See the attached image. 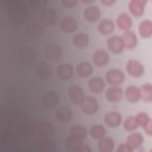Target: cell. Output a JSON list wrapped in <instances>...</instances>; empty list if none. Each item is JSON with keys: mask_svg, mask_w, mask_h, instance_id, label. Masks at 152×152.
<instances>
[{"mask_svg": "<svg viewBox=\"0 0 152 152\" xmlns=\"http://www.w3.org/2000/svg\"><path fill=\"white\" fill-rule=\"evenodd\" d=\"M82 2L84 3H91V2H93V1H83Z\"/></svg>", "mask_w": 152, "mask_h": 152, "instance_id": "43", "label": "cell"}, {"mask_svg": "<svg viewBox=\"0 0 152 152\" xmlns=\"http://www.w3.org/2000/svg\"><path fill=\"white\" fill-rule=\"evenodd\" d=\"M45 54L48 59L56 60L60 58L62 54V49L58 45L49 44L45 48Z\"/></svg>", "mask_w": 152, "mask_h": 152, "instance_id": "18", "label": "cell"}, {"mask_svg": "<svg viewBox=\"0 0 152 152\" xmlns=\"http://www.w3.org/2000/svg\"><path fill=\"white\" fill-rule=\"evenodd\" d=\"M84 19L89 23L97 21L100 17V11L96 6H90L85 9L83 12Z\"/></svg>", "mask_w": 152, "mask_h": 152, "instance_id": "16", "label": "cell"}, {"mask_svg": "<svg viewBox=\"0 0 152 152\" xmlns=\"http://www.w3.org/2000/svg\"><path fill=\"white\" fill-rule=\"evenodd\" d=\"M93 71V67L88 62H81L79 63L76 67V72L77 75L81 78L89 77L91 75Z\"/></svg>", "mask_w": 152, "mask_h": 152, "instance_id": "24", "label": "cell"}, {"mask_svg": "<svg viewBox=\"0 0 152 152\" xmlns=\"http://www.w3.org/2000/svg\"><path fill=\"white\" fill-rule=\"evenodd\" d=\"M106 80L108 84L113 86H117L122 83L125 80L124 72L118 69H111L106 74Z\"/></svg>", "mask_w": 152, "mask_h": 152, "instance_id": "2", "label": "cell"}, {"mask_svg": "<svg viewBox=\"0 0 152 152\" xmlns=\"http://www.w3.org/2000/svg\"><path fill=\"white\" fill-rule=\"evenodd\" d=\"M64 146L66 150L73 152H90L89 147L81 142V140L76 139L71 136L68 137L65 141Z\"/></svg>", "mask_w": 152, "mask_h": 152, "instance_id": "1", "label": "cell"}, {"mask_svg": "<svg viewBox=\"0 0 152 152\" xmlns=\"http://www.w3.org/2000/svg\"><path fill=\"white\" fill-rule=\"evenodd\" d=\"M105 96L106 99L109 102H118L122 98L123 90L118 86H112L106 90Z\"/></svg>", "mask_w": 152, "mask_h": 152, "instance_id": "12", "label": "cell"}, {"mask_svg": "<svg viewBox=\"0 0 152 152\" xmlns=\"http://www.w3.org/2000/svg\"><path fill=\"white\" fill-rule=\"evenodd\" d=\"M93 61L96 66L103 67L108 64L109 55L104 50H97L93 55Z\"/></svg>", "mask_w": 152, "mask_h": 152, "instance_id": "10", "label": "cell"}, {"mask_svg": "<svg viewBox=\"0 0 152 152\" xmlns=\"http://www.w3.org/2000/svg\"><path fill=\"white\" fill-rule=\"evenodd\" d=\"M106 130L103 125L96 124L91 126L90 130L91 137L94 140H99L105 135Z\"/></svg>", "mask_w": 152, "mask_h": 152, "instance_id": "33", "label": "cell"}, {"mask_svg": "<svg viewBox=\"0 0 152 152\" xmlns=\"http://www.w3.org/2000/svg\"><path fill=\"white\" fill-rule=\"evenodd\" d=\"M126 69L131 76L135 78L141 77L144 72V66L135 59H130L128 61Z\"/></svg>", "mask_w": 152, "mask_h": 152, "instance_id": "3", "label": "cell"}, {"mask_svg": "<svg viewBox=\"0 0 152 152\" xmlns=\"http://www.w3.org/2000/svg\"><path fill=\"white\" fill-rule=\"evenodd\" d=\"M52 74V69L49 64L45 62L37 64L36 68V74L39 78L46 80L51 76Z\"/></svg>", "mask_w": 152, "mask_h": 152, "instance_id": "14", "label": "cell"}, {"mask_svg": "<svg viewBox=\"0 0 152 152\" xmlns=\"http://www.w3.org/2000/svg\"><path fill=\"white\" fill-rule=\"evenodd\" d=\"M38 147L41 151H49L55 148V143L52 140L46 138L39 142Z\"/></svg>", "mask_w": 152, "mask_h": 152, "instance_id": "35", "label": "cell"}, {"mask_svg": "<svg viewBox=\"0 0 152 152\" xmlns=\"http://www.w3.org/2000/svg\"><path fill=\"white\" fill-rule=\"evenodd\" d=\"M68 93L71 101L77 105L80 104L85 98L82 89L78 86L73 85L69 87Z\"/></svg>", "mask_w": 152, "mask_h": 152, "instance_id": "6", "label": "cell"}, {"mask_svg": "<svg viewBox=\"0 0 152 152\" xmlns=\"http://www.w3.org/2000/svg\"><path fill=\"white\" fill-rule=\"evenodd\" d=\"M27 34L31 39L39 38L42 34V28L36 23L30 24L26 29Z\"/></svg>", "mask_w": 152, "mask_h": 152, "instance_id": "32", "label": "cell"}, {"mask_svg": "<svg viewBox=\"0 0 152 152\" xmlns=\"http://www.w3.org/2000/svg\"><path fill=\"white\" fill-rule=\"evenodd\" d=\"M144 129L145 132V133L148 135L149 136H151L152 135V121L151 120L150 121V122L145 125L144 127Z\"/></svg>", "mask_w": 152, "mask_h": 152, "instance_id": "41", "label": "cell"}, {"mask_svg": "<svg viewBox=\"0 0 152 152\" xmlns=\"http://www.w3.org/2000/svg\"><path fill=\"white\" fill-rule=\"evenodd\" d=\"M80 107L84 113L91 115L97 112L99 105L97 100L94 98L92 97H87L84 98L80 104Z\"/></svg>", "mask_w": 152, "mask_h": 152, "instance_id": "4", "label": "cell"}, {"mask_svg": "<svg viewBox=\"0 0 152 152\" xmlns=\"http://www.w3.org/2000/svg\"><path fill=\"white\" fill-rule=\"evenodd\" d=\"M56 119L61 122H67L72 118V110L68 107L60 106L55 110Z\"/></svg>", "mask_w": 152, "mask_h": 152, "instance_id": "19", "label": "cell"}, {"mask_svg": "<svg viewBox=\"0 0 152 152\" xmlns=\"http://www.w3.org/2000/svg\"><path fill=\"white\" fill-rule=\"evenodd\" d=\"M101 2L104 5L110 6V5H112L115 2V1L113 0H103V1H101Z\"/></svg>", "mask_w": 152, "mask_h": 152, "instance_id": "42", "label": "cell"}, {"mask_svg": "<svg viewBox=\"0 0 152 152\" xmlns=\"http://www.w3.org/2000/svg\"><path fill=\"white\" fill-rule=\"evenodd\" d=\"M47 1L45 0H33L30 1L31 5L37 8H42L46 7Z\"/></svg>", "mask_w": 152, "mask_h": 152, "instance_id": "38", "label": "cell"}, {"mask_svg": "<svg viewBox=\"0 0 152 152\" xmlns=\"http://www.w3.org/2000/svg\"><path fill=\"white\" fill-rule=\"evenodd\" d=\"M59 100L58 93L54 91H50L46 93L42 97V104L45 108L50 109L58 104Z\"/></svg>", "mask_w": 152, "mask_h": 152, "instance_id": "5", "label": "cell"}, {"mask_svg": "<svg viewBox=\"0 0 152 152\" xmlns=\"http://www.w3.org/2000/svg\"><path fill=\"white\" fill-rule=\"evenodd\" d=\"M89 89L94 93H102L105 88L104 80L99 77H96L89 80L88 82Z\"/></svg>", "mask_w": 152, "mask_h": 152, "instance_id": "21", "label": "cell"}, {"mask_svg": "<svg viewBox=\"0 0 152 152\" xmlns=\"http://www.w3.org/2000/svg\"><path fill=\"white\" fill-rule=\"evenodd\" d=\"M40 18L45 25L53 26L56 24L58 20V16L55 11L51 9L44 10L41 12Z\"/></svg>", "mask_w": 152, "mask_h": 152, "instance_id": "13", "label": "cell"}, {"mask_svg": "<svg viewBox=\"0 0 152 152\" xmlns=\"http://www.w3.org/2000/svg\"><path fill=\"white\" fill-rule=\"evenodd\" d=\"M147 1L146 0H132L129 3L130 12L135 17L141 16L144 12L145 6Z\"/></svg>", "mask_w": 152, "mask_h": 152, "instance_id": "8", "label": "cell"}, {"mask_svg": "<svg viewBox=\"0 0 152 152\" xmlns=\"http://www.w3.org/2000/svg\"><path fill=\"white\" fill-rule=\"evenodd\" d=\"M115 28V25L113 21L109 18L102 20L97 25L99 32L103 35H108L112 33Z\"/></svg>", "mask_w": 152, "mask_h": 152, "instance_id": "22", "label": "cell"}, {"mask_svg": "<svg viewBox=\"0 0 152 152\" xmlns=\"http://www.w3.org/2000/svg\"><path fill=\"white\" fill-rule=\"evenodd\" d=\"M60 28L64 32L71 33L77 30V23L74 18L70 17H66L61 20Z\"/></svg>", "mask_w": 152, "mask_h": 152, "instance_id": "17", "label": "cell"}, {"mask_svg": "<svg viewBox=\"0 0 152 152\" xmlns=\"http://www.w3.org/2000/svg\"><path fill=\"white\" fill-rule=\"evenodd\" d=\"M123 126L125 130L127 131H132L135 130L138 125L137 123L135 118L134 116H129L124 121Z\"/></svg>", "mask_w": 152, "mask_h": 152, "instance_id": "36", "label": "cell"}, {"mask_svg": "<svg viewBox=\"0 0 152 152\" xmlns=\"http://www.w3.org/2000/svg\"><path fill=\"white\" fill-rule=\"evenodd\" d=\"M107 46L109 50L114 53H119L124 49L121 37L118 36H112L108 38Z\"/></svg>", "mask_w": 152, "mask_h": 152, "instance_id": "7", "label": "cell"}, {"mask_svg": "<svg viewBox=\"0 0 152 152\" xmlns=\"http://www.w3.org/2000/svg\"><path fill=\"white\" fill-rule=\"evenodd\" d=\"M134 150L132 149L126 143L122 144L118 146L116 151L117 152H132Z\"/></svg>", "mask_w": 152, "mask_h": 152, "instance_id": "39", "label": "cell"}, {"mask_svg": "<svg viewBox=\"0 0 152 152\" xmlns=\"http://www.w3.org/2000/svg\"><path fill=\"white\" fill-rule=\"evenodd\" d=\"M135 118L138 125L141 127H144L151 120L149 115L145 112H140Z\"/></svg>", "mask_w": 152, "mask_h": 152, "instance_id": "37", "label": "cell"}, {"mask_svg": "<svg viewBox=\"0 0 152 152\" xmlns=\"http://www.w3.org/2000/svg\"><path fill=\"white\" fill-rule=\"evenodd\" d=\"M18 58L21 64L23 65L29 64L34 58V52L29 48H24L20 50Z\"/></svg>", "mask_w": 152, "mask_h": 152, "instance_id": "29", "label": "cell"}, {"mask_svg": "<svg viewBox=\"0 0 152 152\" xmlns=\"http://www.w3.org/2000/svg\"><path fill=\"white\" fill-rule=\"evenodd\" d=\"M72 43L77 48L83 49L86 48L89 43L88 36L83 33H78L75 34L72 39Z\"/></svg>", "mask_w": 152, "mask_h": 152, "instance_id": "31", "label": "cell"}, {"mask_svg": "<svg viewBox=\"0 0 152 152\" xmlns=\"http://www.w3.org/2000/svg\"><path fill=\"white\" fill-rule=\"evenodd\" d=\"M97 146L100 152H110L113 150L114 144L111 138L103 137L99 140Z\"/></svg>", "mask_w": 152, "mask_h": 152, "instance_id": "28", "label": "cell"}, {"mask_svg": "<svg viewBox=\"0 0 152 152\" xmlns=\"http://www.w3.org/2000/svg\"><path fill=\"white\" fill-rule=\"evenodd\" d=\"M125 96L128 101L131 103L138 102L141 97L140 88L134 86L128 87L125 90Z\"/></svg>", "mask_w": 152, "mask_h": 152, "instance_id": "27", "label": "cell"}, {"mask_svg": "<svg viewBox=\"0 0 152 152\" xmlns=\"http://www.w3.org/2000/svg\"><path fill=\"white\" fill-rule=\"evenodd\" d=\"M116 23L119 29L126 31H128L132 26V20L128 14L123 12L118 16Z\"/></svg>", "mask_w": 152, "mask_h": 152, "instance_id": "23", "label": "cell"}, {"mask_svg": "<svg viewBox=\"0 0 152 152\" xmlns=\"http://www.w3.org/2000/svg\"><path fill=\"white\" fill-rule=\"evenodd\" d=\"M69 136L78 140H84L87 136L86 129L81 125H75L69 130Z\"/></svg>", "mask_w": 152, "mask_h": 152, "instance_id": "30", "label": "cell"}, {"mask_svg": "<svg viewBox=\"0 0 152 152\" xmlns=\"http://www.w3.org/2000/svg\"><path fill=\"white\" fill-rule=\"evenodd\" d=\"M36 134L44 138H49L53 132V128L52 125L49 123H39L35 127Z\"/></svg>", "mask_w": 152, "mask_h": 152, "instance_id": "20", "label": "cell"}, {"mask_svg": "<svg viewBox=\"0 0 152 152\" xmlns=\"http://www.w3.org/2000/svg\"><path fill=\"white\" fill-rule=\"evenodd\" d=\"M144 141L142 135L139 132H135L129 135L126 139V143L134 150V149L139 147Z\"/></svg>", "mask_w": 152, "mask_h": 152, "instance_id": "25", "label": "cell"}, {"mask_svg": "<svg viewBox=\"0 0 152 152\" xmlns=\"http://www.w3.org/2000/svg\"><path fill=\"white\" fill-rule=\"evenodd\" d=\"M77 1L75 0H64L61 1V3L64 6L67 8H72L77 5Z\"/></svg>", "mask_w": 152, "mask_h": 152, "instance_id": "40", "label": "cell"}, {"mask_svg": "<svg viewBox=\"0 0 152 152\" xmlns=\"http://www.w3.org/2000/svg\"><path fill=\"white\" fill-rule=\"evenodd\" d=\"M104 121L106 125L110 128L118 126L122 122L121 115L116 111L107 112L104 116Z\"/></svg>", "mask_w": 152, "mask_h": 152, "instance_id": "9", "label": "cell"}, {"mask_svg": "<svg viewBox=\"0 0 152 152\" xmlns=\"http://www.w3.org/2000/svg\"><path fill=\"white\" fill-rule=\"evenodd\" d=\"M141 97L147 102L152 101V86L151 84L146 83L142 84L140 88Z\"/></svg>", "mask_w": 152, "mask_h": 152, "instance_id": "34", "label": "cell"}, {"mask_svg": "<svg viewBox=\"0 0 152 152\" xmlns=\"http://www.w3.org/2000/svg\"><path fill=\"white\" fill-rule=\"evenodd\" d=\"M139 33L143 38H149L152 34V23L149 20L142 21L138 27Z\"/></svg>", "mask_w": 152, "mask_h": 152, "instance_id": "26", "label": "cell"}, {"mask_svg": "<svg viewBox=\"0 0 152 152\" xmlns=\"http://www.w3.org/2000/svg\"><path fill=\"white\" fill-rule=\"evenodd\" d=\"M122 40L124 48L128 49L134 48L138 43L136 34L131 31H125L121 37Z\"/></svg>", "mask_w": 152, "mask_h": 152, "instance_id": "15", "label": "cell"}, {"mask_svg": "<svg viewBox=\"0 0 152 152\" xmlns=\"http://www.w3.org/2000/svg\"><path fill=\"white\" fill-rule=\"evenodd\" d=\"M74 73V69L69 64L64 63L59 65L56 68V74L58 78L62 80L70 79Z\"/></svg>", "mask_w": 152, "mask_h": 152, "instance_id": "11", "label": "cell"}]
</instances>
